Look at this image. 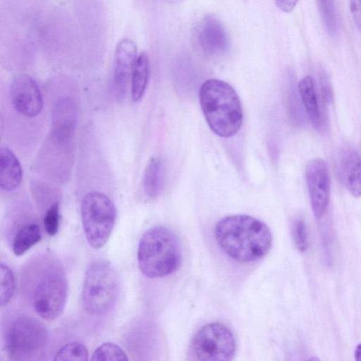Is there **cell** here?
I'll return each instance as SVG.
<instances>
[{
  "mask_svg": "<svg viewBox=\"0 0 361 361\" xmlns=\"http://www.w3.org/2000/svg\"><path fill=\"white\" fill-rule=\"evenodd\" d=\"M164 180V166L161 159L152 158L145 168L142 188L147 196L154 198L161 192Z\"/></svg>",
  "mask_w": 361,
  "mask_h": 361,
  "instance_id": "obj_18",
  "label": "cell"
},
{
  "mask_svg": "<svg viewBox=\"0 0 361 361\" xmlns=\"http://www.w3.org/2000/svg\"><path fill=\"white\" fill-rule=\"evenodd\" d=\"M39 226L35 223H29L22 226L16 233L12 250L17 256H20L29 250L41 240Z\"/></svg>",
  "mask_w": 361,
  "mask_h": 361,
  "instance_id": "obj_19",
  "label": "cell"
},
{
  "mask_svg": "<svg viewBox=\"0 0 361 361\" xmlns=\"http://www.w3.org/2000/svg\"><path fill=\"white\" fill-rule=\"evenodd\" d=\"M305 179L312 212L319 219L326 213L330 200L331 180L326 161L320 158L309 161Z\"/></svg>",
  "mask_w": 361,
  "mask_h": 361,
  "instance_id": "obj_9",
  "label": "cell"
},
{
  "mask_svg": "<svg viewBox=\"0 0 361 361\" xmlns=\"http://www.w3.org/2000/svg\"><path fill=\"white\" fill-rule=\"evenodd\" d=\"M360 345H357V346L355 348V358L357 360H360Z\"/></svg>",
  "mask_w": 361,
  "mask_h": 361,
  "instance_id": "obj_28",
  "label": "cell"
},
{
  "mask_svg": "<svg viewBox=\"0 0 361 361\" xmlns=\"http://www.w3.org/2000/svg\"><path fill=\"white\" fill-rule=\"evenodd\" d=\"M10 94L13 106L20 114L35 117L42 111V94L37 82L30 75L20 74L15 77Z\"/></svg>",
  "mask_w": 361,
  "mask_h": 361,
  "instance_id": "obj_10",
  "label": "cell"
},
{
  "mask_svg": "<svg viewBox=\"0 0 361 361\" xmlns=\"http://www.w3.org/2000/svg\"><path fill=\"white\" fill-rule=\"evenodd\" d=\"M120 293L119 276L108 261L97 259L87 267L82 289V305L91 315L101 316L111 311Z\"/></svg>",
  "mask_w": 361,
  "mask_h": 361,
  "instance_id": "obj_5",
  "label": "cell"
},
{
  "mask_svg": "<svg viewBox=\"0 0 361 361\" xmlns=\"http://www.w3.org/2000/svg\"><path fill=\"white\" fill-rule=\"evenodd\" d=\"M23 171L14 153L7 147H0V188L13 190L20 184Z\"/></svg>",
  "mask_w": 361,
  "mask_h": 361,
  "instance_id": "obj_15",
  "label": "cell"
},
{
  "mask_svg": "<svg viewBox=\"0 0 361 361\" xmlns=\"http://www.w3.org/2000/svg\"><path fill=\"white\" fill-rule=\"evenodd\" d=\"M88 350L80 342H71L66 344L56 353L54 360L58 361H86L88 360Z\"/></svg>",
  "mask_w": 361,
  "mask_h": 361,
  "instance_id": "obj_22",
  "label": "cell"
},
{
  "mask_svg": "<svg viewBox=\"0 0 361 361\" xmlns=\"http://www.w3.org/2000/svg\"><path fill=\"white\" fill-rule=\"evenodd\" d=\"M16 290V279L13 271L0 263V307L6 305L12 299Z\"/></svg>",
  "mask_w": 361,
  "mask_h": 361,
  "instance_id": "obj_21",
  "label": "cell"
},
{
  "mask_svg": "<svg viewBox=\"0 0 361 361\" xmlns=\"http://www.w3.org/2000/svg\"><path fill=\"white\" fill-rule=\"evenodd\" d=\"M235 350L233 332L220 322L202 326L193 336L189 349L192 359L204 361L232 360Z\"/></svg>",
  "mask_w": 361,
  "mask_h": 361,
  "instance_id": "obj_8",
  "label": "cell"
},
{
  "mask_svg": "<svg viewBox=\"0 0 361 361\" xmlns=\"http://www.w3.org/2000/svg\"><path fill=\"white\" fill-rule=\"evenodd\" d=\"M3 343L9 359L38 360L47 349L48 331L37 319L27 315H16L4 328Z\"/></svg>",
  "mask_w": 361,
  "mask_h": 361,
  "instance_id": "obj_4",
  "label": "cell"
},
{
  "mask_svg": "<svg viewBox=\"0 0 361 361\" xmlns=\"http://www.w3.org/2000/svg\"><path fill=\"white\" fill-rule=\"evenodd\" d=\"M80 214L87 243L92 248L100 249L108 241L115 225L114 204L102 192H90L82 200Z\"/></svg>",
  "mask_w": 361,
  "mask_h": 361,
  "instance_id": "obj_7",
  "label": "cell"
},
{
  "mask_svg": "<svg viewBox=\"0 0 361 361\" xmlns=\"http://www.w3.org/2000/svg\"><path fill=\"white\" fill-rule=\"evenodd\" d=\"M91 360L94 361H123L128 360V358L119 345L107 342L100 345L94 350Z\"/></svg>",
  "mask_w": 361,
  "mask_h": 361,
  "instance_id": "obj_23",
  "label": "cell"
},
{
  "mask_svg": "<svg viewBox=\"0 0 361 361\" xmlns=\"http://www.w3.org/2000/svg\"><path fill=\"white\" fill-rule=\"evenodd\" d=\"M349 6L352 18L357 27L360 25V0H349Z\"/></svg>",
  "mask_w": 361,
  "mask_h": 361,
  "instance_id": "obj_26",
  "label": "cell"
},
{
  "mask_svg": "<svg viewBox=\"0 0 361 361\" xmlns=\"http://www.w3.org/2000/svg\"><path fill=\"white\" fill-rule=\"evenodd\" d=\"M197 42L202 51L210 56L224 54L229 48V39L222 23L214 16H206L197 31Z\"/></svg>",
  "mask_w": 361,
  "mask_h": 361,
  "instance_id": "obj_12",
  "label": "cell"
},
{
  "mask_svg": "<svg viewBox=\"0 0 361 361\" xmlns=\"http://www.w3.org/2000/svg\"><path fill=\"white\" fill-rule=\"evenodd\" d=\"M293 237L298 250L305 252L308 247L307 231L305 222L301 219H296L292 228Z\"/></svg>",
  "mask_w": 361,
  "mask_h": 361,
  "instance_id": "obj_25",
  "label": "cell"
},
{
  "mask_svg": "<svg viewBox=\"0 0 361 361\" xmlns=\"http://www.w3.org/2000/svg\"><path fill=\"white\" fill-rule=\"evenodd\" d=\"M182 261V249L177 235L169 228L154 226L142 235L137 248V262L142 273L150 279L175 272Z\"/></svg>",
  "mask_w": 361,
  "mask_h": 361,
  "instance_id": "obj_3",
  "label": "cell"
},
{
  "mask_svg": "<svg viewBox=\"0 0 361 361\" xmlns=\"http://www.w3.org/2000/svg\"><path fill=\"white\" fill-rule=\"evenodd\" d=\"M150 75V63L147 53L141 52L137 58L130 82V93L133 101H140L145 94Z\"/></svg>",
  "mask_w": 361,
  "mask_h": 361,
  "instance_id": "obj_17",
  "label": "cell"
},
{
  "mask_svg": "<svg viewBox=\"0 0 361 361\" xmlns=\"http://www.w3.org/2000/svg\"><path fill=\"white\" fill-rule=\"evenodd\" d=\"M326 32L331 37L338 32V24L334 0H316Z\"/></svg>",
  "mask_w": 361,
  "mask_h": 361,
  "instance_id": "obj_20",
  "label": "cell"
},
{
  "mask_svg": "<svg viewBox=\"0 0 361 361\" xmlns=\"http://www.w3.org/2000/svg\"><path fill=\"white\" fill-rule=\"evenodd\" d=\"M137 58L135 42L128 38L121 39L115 50L113 75L114 90L118 100L123 99L126 95Z\"/></svg>",
  "mask_w": 361,
  "mask_h": 361,
  "instance_id": "obj_11",
  "label": "cell"
},
{
  "mask_svg": "<svg viewBox=\"0 0 361 361\" xmlns=\"http://www.w3.org/2000/svg\"><path fill=\"white\" fill-rule=\"evenodd\" d=\"M339 171L341 180L355 197L360 196V158L354 149H344L340 154Z\"/></svg>",
  "mask_w": 361,
  "mask_h": 361,
  "instance_id": "obj_14",
  "label": "cell"
},
{
  "mask_svg": "<svg viewBox=\"0 0 361 361\" xmlns=\"http://www.w3.org/2000/svg\"><path fill=\"white\" fill-rule=\"evenodd\" d=\"M43 223L45 231L49 235L53 236L57 233L60 224V207L59 202H55L50 205L45 212Z\"/></svg>",
  "mask_w": 361,
  "mask_h": 361,
  "instance_id": "obj_24",
  "label": "cell"
},
{
  "mask_svg": "<svg viewBox=\"0 0 361 361\" xmlns=\"http://www.w3.org/2000/svg\"><path fill=\"white\" fill-rule=\"evenodd\" d=\"M298 0H275L277 7L285 13H290L295 8Z\"/></svg>",
  "mask_w": 361,
  "mask_h": 361,
  "instance_id": "obj_27",
  "label": "cell"
},
{
  "mask_svg": "<svg viewBox=\"0 0 361 361\" xmlns=\"http://www.w3.org/2000/svg\"><path fill=\"white\" fill-rule=\"evenodd\" d=\"M201 109L211 130L221 137L235 135L241 128L243 112L240 98L228 82L204 81L199 90Z\"/></svg>",
  "mask_w": 361,
  "mask_h": 361,
  "instance_id": "obj_2",
  "label": "cell"
},
{
  "mask_svg": "<svg viewBox=\"0 0 361 361\" xmlns=\"http://www.w3.org/2000/svg\"><path fill=\"white\" fill-rule=\"evenodd\" d=\"M214 235L221 249L240 263L260 259L272 245V235L267 225L246 214L224 217L216 224Z\"/></svg>",
  "mask_w": 361,
  "mask_h": 361,
  "instance_id": "obj_1",
  "label": "cell"
},
{
  "mask_svg": "<svg viewBox=\"0 0 361 361\" xmlns=\"http://www.w3.org/2000/svg\"><path fill=\"white\" fill-rule=\"evenodd\" d=\"M299 94L306 112L312 123L318 128L321 124V114L313 78L303 77L298 83Z\"/></svg>",
  "mask_w": 361,
  "mask_h": 361,
  "instance_id": "obj_16",
  "label": "cell"
},
{
  "mask_svg": "<svg viewBox=\"0 0 361 361\" xmlns=\"http://www.w3.org/2000/svg\"><path fill=\"white\" fill-rule=\"evenodd\" d=\"M51 133L61 143L69 142L75 133L78 121V109L75 102L66 97L55 104L51 118Z\"/></svg>",
  "mask_w": 361,
  "mask_h": 361,
  "instance_id": "obj_13",
  "label": "cell"
},
{
  "mask_svg": "<svg viewBox=\"0 0 361 361\" xmlns=\"http://www.w3.org/2000/svg\"><path fill=\"white\" fill-rule=\"evenodd\" d=\"M68 290V280L61 264L56 260L48 261L32 288V303L36 313L47 321L57 319L64 310Z\"/></svg>",
  "mask_w": 361,
  "mask_h": 361,
  "instance_id": "obj_6",
  "label": "cell"
}]
</instances>
